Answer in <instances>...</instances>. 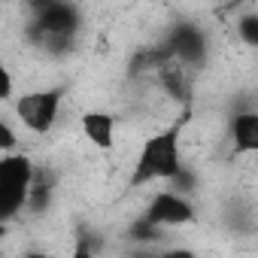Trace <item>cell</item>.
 I'll return each instance as SVG.
<instances>
[{"mask_svg": "<svg viewBox=\"0 0 258 258\" xmlns=\"http://www.w3.org/2000/svg\"><path fill=\"white\" fill-rule=\"evenodd\" d=\"M240 37L249 43V46H258V16H246L240 22Z\"/></svg>", "mask_w": 258, "mask_h": 258, "instance_id": "cell-9", "label": "cell"}, {"mask_svg": "<svg viewBox=\"0 0 258 258\" xmlns=\"http://www.w3.org/2000/svg\"><path fill=\"white\" fill-rule=\"evenodd\" d=\"M195 219V210L188 201H182L179 195L173 191H164L152 201L149 213H146V222L149 225H185Z\"/></svg>", "mask_w": 258, "mask_h": 258, "instance_id": "cell-4", "label": "cell"}, {"mask_svg": "<svg viewBox=\"0 0 258 258\" xmlns=\"http://www.w3.org/2000/svg\"><path fill=\"white\" fill-rule=\"evenodd\" d=\"M37 22H40V31L46 37H67L73 31V25H76V16H73V10L67 4H58V0H55L49 10L40 13Z\"/></svg>", "mask_w": 258, "mask_h": 258, "instance_id": "cell-5", "label": "cell"}, {"mask_svg": "<svg viewBox=\"0 0 258 258\" xmlns=\"http://www.w3.org/2000/svg\"><path fill=\"white\" fill-rule=\"evenodd\" d=\"M82 131H85V137L94 146L109 149L112 146V115H106V112H85L82 115Z\"/></svg>", "mask_w": 258, "mask_h": 258, "instance_id": "cell-7", "label": "cell"}, {"mask_svg": "<svg viewBox=\"0 0 258 258\" xmlns=\"http://www.w3.org/2000/svg\"><path fill=\"white\" fill-rule=\"evenodd\" d=\"M182 170L179 164V131L170 127V131L152 137L137 161V173H134V185H140L143 179H173Z\"/></svg>", "mask_w": 258, "mask_h": 258, "instance_id": "cell-1", "label": "cell"}, {"mask_svg": "<svg viewBox=\"0 0 258 258\" xmlns=\"http://www.w3.org/2000/svg\"><path fill=\"white\" fill-rule=\"evenodd\" d=\"M58 103H61L58 91H34V94H25L16 109H19V118L25 127H31L37 134H46L58 118Z\"/></svg>", "mask_w": 258, "mask_h": 258, "instance_id": "cell-3", "label": "cell"}, {"mask_svg": "<svg viewBox=\"0 0 258 258\" xmlns=\"http://www.w3.org/2000/svg\"><path fill=\"white\" fill-rule=\"evenodd\" d=\"M231 137L240 152H258V112H240L231 124Z\"/></svg>", "mask_w": 258, "mask_h": 258, "instance_id": "cell-6", "label": "cell"}, {"mask_svg": "<svg viewBox=\"0 0 258 258\" xmlns=\"http://www.w3.org/2000/svg\"><path fill=\"white\" fill-rule=\"evenodd\" d=\"M10 94H13V76L4 67V73H0V97H10Z\"/></svg>", "mask_w": 258, "mask_h": 258, "instance_id": "cell-10", "label": "cell"}, {"mask_svg": "<svg viewBox=\"0 0 258 258\" xmlns=\"http://www.w3.org/2000/svg\"><path fill=\"white\" fill-rule=\"evenodd\" d=\"M31 185H34V167L28 158L7 155L0 161V216L4 219L16 216L28 204Z\"/></svg>", "mask_w": 258, "mask_h": 258, "instance_id": "cell-2", "label": "cell"}, {"mask_svg": "<svg viewBox=\"0 0 258 258\" xmlns=\"http://www.w3.org/2000/svg\"><path fill=\"white\" fill-rule=\"evenodd\" d=\"M201 49H204V40H201L198 31H179V34L173 37V43H170V52H176V55L185 58V61H195V58L201 55Z\"/></svg>", "mask_w": 258, "mask_h": 258, "instance_id": "cell-8", "label": "cell"}, {"mask_svg": "<svg viewBox=\"0 0 258 258\" xmlns=\"http://www.w3.org/2000/svg\"><path fill=\"white\" fill-rule=\"evenodd\" d=\"M13 143H16V137H13V131H10V124H4V127H0V146L10 149Z\"/></svg>", "mask_w": 258, "mask_h": 258, "instance_id": "cell-11", "label": "cell"}]
</instances>
